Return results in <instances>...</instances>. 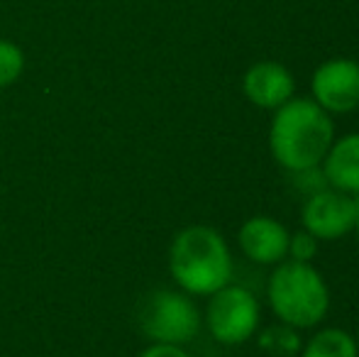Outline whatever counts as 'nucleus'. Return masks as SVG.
Wrapping results in <instances>:
<instances>
[{
    "instance_id": "2eb2a0df",
    "label": "nucleus",
    "mask_w": 359,
    "mask_h": 357,
    "mask_svg": "<svg viewBox=\"0 0 359 357\" xmlns=\"http://www.w3.org/2000/svg\"><path fill=\"white\" fill-rule=\"evenodd\" d=\"M291 181H293V189L298 194L308 196L318 194V191H325L327 189V179L323 174L320 167H311V169H301V172H291Z\"/></svg>"
},
{
    "instance_id": "ddd939ff",
    "label": "nucleus",
    "mask_w": 359,
    "mask_h": 357,
    "mask_svg": "<svg viewBox=\"0 0 359 357\" xmlns=\"http://www.w3.org/2000/svg\"><path fill=\"white\" fill-rule=\"evenodd\" d=\"M25 52L10 39H0V88H8L22 76Z\"/></svg>"
},
{
    "instance_id": "1a4fd4ad",
    "label": "nucleus",
    "mask_w": 359,
    "mask_h": 357,
    "mask_svg": "<svg viewBox=\"0 0 359 357\" xmlns=\"http://www.w3.org/2000/svg\"><path fill=\"white\" fill-rule=\"evenodd\" d=\"M242 93L255 108L259 110H276L293 98L296 93V79L291 69L281 62H264L252 64L242 76Z\"/></svg>"
},
{
    "instance_id": "20e7f679",
    "label": "nucleus",
    "mask_w": 359,
    "mask_h": 357,
    "mask_svg": "<svg viewBox=\"0 0 359 357\" xmlns=\"http://www.w3.org/2000/svg\"><path fill=\"white\" fill-rule=\"evenodd\" d=\"M201 323L203 316L186 291H154L140 309V328L151 343L189 345L198 335Z\"/></svg>"
},
{
    "instance_id": "0eeeda50",
    "label": "nucleus",
    "mask_w": 359,
    "mask_h": 357,
    "mask_svg": "<svg viewBox=\"0 0 359 357\" xmlns=\"http://www.w3.org/2000/svg\"><path fill=\"white\" fill-rule=\"evenodd\" d=\"M301 225L320 243L345 238L355 230V196H347L330 186L308 196L301 208Z\"/></svg>"
},
{
    "instance_id": "f03ea898",
    "label": "nucleus",
    "mask_w": 359,
    "mask_h": 357,
    "mask_svg": "<svg viewBox=\"0 0 359 357\" xmlns=\"http://www.w3.org/2000/svg\"><path fill=\"white\" fill-rule=\"evenodd\" d=\"M232 255L225 238L210 225L179 230L169 248V274L189 296H210L232 281Z\"/></svg>"
},
{
    "instance_id": "a211bd4d",
    "label": "nucleus",
    "mask_w": 359,
    "mask_h": 357,
    "mask_svg": "<svg viewBox=\"0 0 359 357\" xmlns=\"http://www.w3.org/2000/svg\"><path fill=\"white\" fill-rule=\"evenodd\" d=\"M355 340H357V348H359V325H357V333H355Z\"/></svg>"
},
{
    "instance_id": "6e6552de",
    "label": "nucleus",
    "mask_w": 359,
    "mask_h": 357,
    "mask_svg": "<svg viewBox=\"0 0 359 357\" xmlns=\"http://www.w3.org/2000/svg\"><path fill=\"white\" fill-rule=\"evenodd\" d=\"M291 233L281 220L271 215H252L237 230V245L250 262L262 267H274L288 255Z\"/></svg>"
},
{
    "instance_id": "f257e3e1",
    "label": "nucleus",
    "mask_w": 359,
    "mask_h": 357,
    "mask_svg": "<svg viewBox=\"0 0 359 357\" xmlns=\"http://www.w3.org/2000/svg\"><path fill=\"white\" fill-rule=\"evenodd\" d=\"M266 137L274 162L291 174L320 167L335 140V123L313 98L293 95L274 110Z\"/></svg>"
},
{
    "instance_id": "9d476101",
    "label": "nucleus",
    "mask_w": 359,
    "mask_h": 357,
    "mask_svg": "<svg viewBox=\"0 0 359 357\" xmlns=\"http://www.w3.org/2000/svg\"><path fill=\"white\" fill-rule=\"evenodd\" d=\"M327 186L347 196L359 194V133L335 137L320 164Z\"/></svg>"
},
{
    "instance_id": "423d86ee",
    "label": "nucleus",
    "mask_w": 359,
    "mask_h": 357,
    "mask_svg": "<svg viewBox=\"0 0 359 357\" xmlns=\"http://www.w3.org/2000/svg\"><path fill=\"white\" fill-rule=\"evenodd\" d=\"M311 95L330 115L359 110V62L347 57L323 62L311 76Z\"/></svg>"
},
{
    "instance_id": "7ed1b4c3",
    "label": "nucleus",
    "mask_w": 359,
    "mask_h": 357,
    "mask_svg": "<svg viewBox=\"0 0 359 357\" xmlns=\"http://www.w3.org/2000/svg\"><path fill=\"white\" fill-rule=\"evenodd\" d=\"M266 301L279 323L311 330L320 325L330 311V289L313 262L284 260L274 264L266 281Z\"/></svg>"
},
{
    "instance_id": "f8f14e48",
    "label": "nucleus",
    "mask_w": 359,
    "mask_h": 357,
    "mask_svg": "<svg viewBox=\"0 0 359 357\" xmlns=\"http://www.w3.org/2000/svg\"><path fill=\"white\" fill-rule=\"evenodd\" d=\"M301 330L291 328L284 323H274L266 330L259 333V348L271 357H296L301 353V338H298Z\"/></svg>"
},
{
    "instance_id": "f3484780",
    "label": "nucleus",
    "mask_w": 359,
    "mask_h": 357,
    "mask_svg": "<svg viewBox=\"0 0 359 357\" xmlns=\"http://www.w3.org/2000/svg\"><path fill=\"white\" fill-rule=\"evenodd\" d=\"M355 230L359 233V194L355 196Z\"/></svg>"
},
{
    "instance_id": "9b49d317",
    "label": "nucleus",
    "mask_w": 359,
    "mask_h": 357,
    "mask_svg": "<svg viewBox=\"0 0 359 357\" xmlns=\"http://www.w3.org/2000/svg\"><path fill=\"white\" fill-rule=\"evenodd\" d=\"M298 357H359L357 340L342 328H323L301 345Z\"/></svg>"
},
{
    "instance_id": "39448f33",
    "label": "nucleus",
    "mask_w": 359,
    "mask_h": 357,
    "mask_svg": "<svg viewBox=\"0 0 359 357\" xmlns=\"http://www.w3.org/2000/svg\"><path fill=\"white\" fill-rule=\"evenodd\" d=\"M203 321L213 340L227 348H237L257 335L262 323V306L247 286L230 281L208 296Z\"/></svg>"
},
{
    "instance_id": "4468645a",
    "label": "nucleus",
    "mask_w": 359,
    "mask_h": 357,
    "mask_svg": "<svg viewBox=\"0 0 359 357\" xmlns=\"http://www.w3.org/2000/svg\"><path fill=\"white\" fill-rule=\"evenodd\" d=\"M318 248H320V240H316L306 230H298L288 240L286 260H293V262H313L318 257Z\"/></svg>"
},
{
    "instance_id": "dca6fc26",
    "label": "nucleus",
    "mask_w": 359,
    "mask_h": 357,
    "mask_svg": "<svg viewBox=\"0 0 359 357\" xmlns=\"http://www.w3.org/2000/svg\"><path fill=\"white\" fill-rule=\"evenodd\" d=\"M140 357H191L184 345H166V343H151L144 348Z\"/></svg>"
}]
</instances>
